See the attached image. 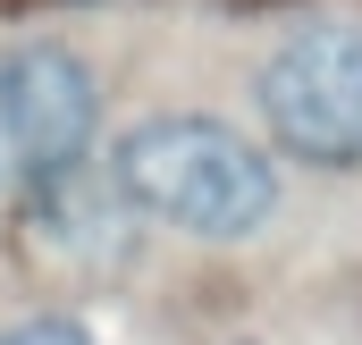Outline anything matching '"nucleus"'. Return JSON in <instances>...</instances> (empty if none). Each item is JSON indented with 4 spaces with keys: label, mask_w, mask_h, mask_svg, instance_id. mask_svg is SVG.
I'll return each mask as SVG.
<instances>
[{
    "label": "nucleus",
    "mask_w": 362,
    "mask_h": 345,
    "mask_svg": "<svg viewBox=\"0 0 362 345\" xmlns=\"http://www.w3.org/2000/svg\"><path fill=\"white\" fill-rule=\"evenodd\" d=\"M0 345H101V337H85L76 320H25V329H8Z\"/></svg>",
    "instance_id": "4"
},
{
    "label": "nucleus",
    "mask_w": 362,
    "mask_h": 345,
    "mask_svg": "<svg viewBox=\"0 0 362 345\" xmlns=\"http://www.w3.org/2000/svg\"><path fill=\"white\" fill-rule=\"evenodd\" d=\"M101 135V85L68 42H17L0 51V144L17 152L25 185L59 169H85Z\"/></svg>",
    "instance_id": "3"
},
{
    "label": "nucleus",
    "mask_w": 362,
    "mask_h": 345,
    "mask_svg": "<svg viewBox=\"0 0 362 345\" xmlns=\"http://www.w3.org/2000/svg\"><path fill=\"white\" fill-rule=\"evenodd\" d=\"M110 177L144 219H160L177 236H211V245L270 228L278 211V160L228 118H194V110L127 127L110 144Z\"/></svg>",
    "instance_id": "1"
},
{
    "label": "nucleus",
    "mask_w": 362,
    "mask_h": 345,
    "mask_svg": "<svg viewBox=\"0 0 362 345\" xmlns=\"http://www.w3.org/2000/svg\"><path fill=\"white\" fill-rule=\"evenodd\" d=\"M262 118L270 144L312 169H354L362 160V25H303L286 34L262 68Z\"/></svg>",
    "instance_id": "2"
}]
</instances>
